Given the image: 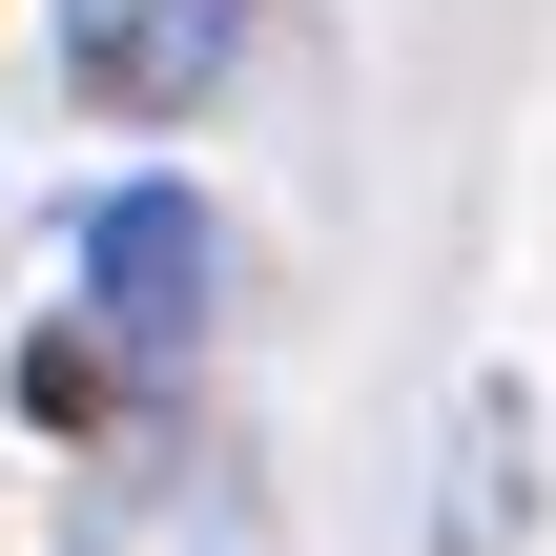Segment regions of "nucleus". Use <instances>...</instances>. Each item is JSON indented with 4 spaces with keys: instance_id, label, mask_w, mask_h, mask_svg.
<instances>
[{
    "instance_id": "3",
    "label": "nucleus",
    "mask_w": 556,
    "mask_h": 556,
    "mask_svg": "<svg viewBox=\"0 0 556 556\" xmlns=\"http://www.w3.org/2000/svg\"><path fill=\"white\" fill-rule=\"evenodd\" d=\"M516 371H475V413H454V556H536V516H516Z\"/></svg>"
},
{
    "instance_id": "4",
    "label": "nucleus",
    "mask_w": 556,
    "mask_h": 556,
    "mask_svg": "<svg viewBox=\"0 0 556 556\" xmlns=\"http://www.w3.org/2000/svg\"><path fill=\"white\" fill-rule=\"evenodd\" d=\"M0 392H21L41 433H103V413H124V371H103V330H21V371H0Z\"/></svg>"
},
{
    "instance_id": "2",
    "label": "nucleus",
    "mask_w": 556,
    "mask_h": 556,
    "mask_svg": "<svg viewBox=\"0 0 556 556\" xmlns=\"http://www.w3.org/2000/svg\"><path fill=\"white\" fill-rule=\"evenodd\" d=\"M227 41H248V0H62V103L186 124V103L227 83Z\"/></svg>"
},
{
    "instance_id": "1",
    "label": "nucleus",
    "mask_w": 556,
    "mask_h": 556,
    "mask_svg": "<svg viewBox=\"0 0 556 556\" xmlns=\"http://www.w3.org/2000/svg\"><path fill=\"white\" fill-rule=\"evenodd\" d=\"M83 309H103L124 371L206 351V309H227V227H206V186H103V206H83Z\"/></svg>"
}]
</instances>
